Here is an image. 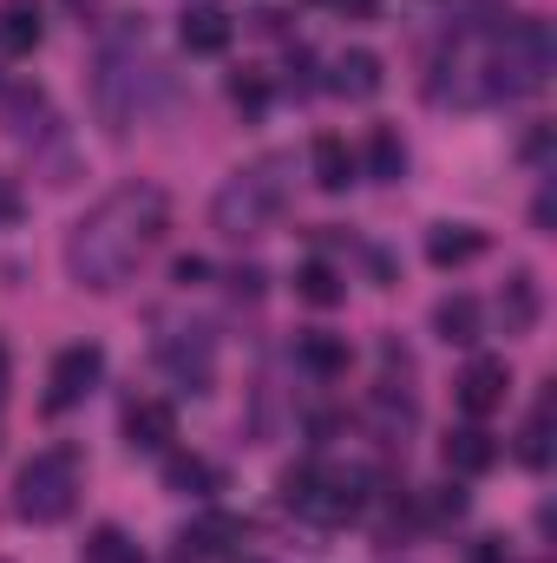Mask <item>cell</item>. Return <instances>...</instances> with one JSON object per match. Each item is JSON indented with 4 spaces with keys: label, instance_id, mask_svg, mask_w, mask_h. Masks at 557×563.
Masks as SVG:
<instances>
[{
    "label": "cell",
    "instance_id": "5b68a950",
    "mask_svg": "<svg viewBox=\"0 0 557 563\" xmlns=\"http://www.w3.org/2000/svg\"><path fill=\"white\" fill-rule=\"evenodd\" d=\"M99 374H106V347H92V341L66 347V354L53 361V374H46V413H73V407L99 387Z\"/></svg>",
    "mask_w": 557,
    "mask_h": 563
},
{
    "label": "cell",
    "instance_id": "9c48e42d",
    "mask_svg": "<svg viewBox=\"0 0 557 563\" xmlns=\"http://www.w3.org/2000/svg\"><path fill=\"white\" fill-rule=\"evenodd\" d=\"M171 439H177V407L171 400H139L125 413V445L132 452H171Z\"/></svg>",
    "mask_w": 557,
    "mask_h": 563
},
{
    "label": "cell",
    "instance_id": "30bf717a",
    "mask_svg": "<svg viewBox=\"0 0 557 563\" xmlns=\"http://www.w3.org/2000/svg\"><path fill=\"white\" fill-rule=\"evenodd\" d=\"M538 314H545V288H538V276H532V269H512V276H505V295H499L505 334H532Z\"/></svg>",
    "mask_w": 557,
    "mask_h": 563
},
{
    "label": "cell",
    "instance_id": "52a82bcc",
    "mask_svg": "<svg viewBox=\"0 0 557 563\" xmlns=\"http://www.w3.org/2000/svg\"><path fill=\"white\" fill-rule=\"evenodd\" d=\"M439 459H446V472L452 478H479V472H492L499 465V439L485 432V426H452L446 432V445H439Z\"/></svg>",
    "mask_w": 557,
    "mask_h": 563
},
{
    "label": "cell",
    "instance_id": "3957f363",
    "mask_svg": "<svg viewBox=\"0 0 557 563\" xmlns=\"http://www.w3.org/2000/svg\"><path fill=\"white\" fill-rule=\"evenodd\" d=\"M73 505H79V452L73 445L33 452L13 478V511L26 525H59V518H73Z\"/></svg>",
    "mask_w": 557,
    "mask_h": 563
},
{
    "label": "cell",
    "instance_id": "4dcf8cb0",
    "mask_svg": "<svg viewBox=\"0 0 557 563\" xmlns=\"http://www.w3.org/2000/svg\"><path fill=\"white\" fill-rule=\"evenodd\" d=\"M250 563H263V558H250Z\"/></svg>",
    "mask_w": 557,
    "mask_h": 563
},
{
    "label": "cell",
    "instance_id": "7a4b0ae2",
    "mask_svg": "<svg viewBox=\"0 0 557 563\" xmlns=\"http://www.w3.org/2000/svg\"><path fill=\"white\" fill-rule=\"evenodd\" d=\"M295 170V157H256V164H243V170H230L223 177V190L210 197V223L230 236V243H250V236H263V230H276V217L288 210V177Z\"/></svg>",
    "mask_w": 557,
    "mask_h": 563
},
{
    "label": "cell",
    "instance_id": "5bb4252c",
    "mask_svg": "<svg viewBox=\"0 0 557 563\" xmlns=\"http://www.w3.org/2000/svg\"><path fill=\"white\" fill-rule=\"evenodd\" d=\"M177 33H184V53H197V59H217V53L230 46V33H237V26H230V13H223V7H190Z\"/></svg>",
    "mask_w": 557,
    "mask_h": 563
},
{
    "label": "cell",
    "instance_id": "44dd1931",
    "mask_svg": "<svg viewBox=\"0 0 557 563\" xmlns=\"http://www.w3.org/2000/svg\"><path fill=\"white\" fill-rule=\"evenodd\" d=\"M295 295H302L308 308H335V301L348 295V282H341L335 263H321V256H315V263H302V269H295Z\"/></svg>",
    "mask_w": 557,
    "mask_h": 563
},
{
    "label": "cell",
    "instance_id": "4316f807",
    "mask_svg": "<svg viewBox=\"0 0 557 563\" xmlns=\"http://www.w3.org/2000/svg\"><path fill=\"white\" fill-rule=\"evenodd\" d=\"M525 157H532V164H545V157H551V125H538V132L525 139Z\"/></svg>",
    "mask_w": 557,
    "mask_h": 563
},
{
    "label": "cell",
    "instance_id": "277c9868",
    "mask_svg": "<svg viewBox=\"0 0 557 563\" xmlns=\"http://www.w3.org/2000/svg\"><path fill=\"white\" fill-rule=\"evenodd\" d=\"M368 472H321V465H288L282 472V505L315 518V525H348L368 505Z\"/></svg>",
    "mask_w": 557,
    "mask_h": 563
},
{
    "label": "cell",
    "instance_id": "d6986e66",
    "mask_svg": "<svg viewBox=\"0 0 557 563\" xmlns=\"http://www.w3.org/2000/svg\"><path fill=\"white\" fill-rule=\"evenodd\" d=\"M164 485H171L177 498H210V492H217V465L197 459V452H171V459H164Z\"/></svg>",
    "mask_w": 557,
    "mask_h": 563
},
{
    "label": "cell",
    "instance_id": "ba28073f",
    "mask_svg": "<svg viewBox=\"0 0 557 563\" xmlns=\"http://www.w3.org/2000/svg\"><path fill=\"white\" fill-rule=\"evenodd\" d=\"M210 354H217V347H210V334H204V328H184V334H171V341H164V367H171L190 394H204V387H210Z\"/></svg>",
    "mask_w": 557,
    "mask_h": 563
},
{
    "label": "cell",
    "instance_id": "e0dca14e",
    "mask_svg": "<svg viewBox=\"0 0 557 563\" xmlns=\"http://www.w3.org/2000/svg\"><path fill=\"white\" fill-rule=\"evenodd\" d=\"M308 170H315L321 190H348V184H354V151H348V139L321 132V139L308 144Z\"/></svg>",
    "mask_w": 557,
    "mask_h": 563
},
{
    "label": "cell",
    "instance_id": "7402d4cb",
    "mask_svg": "<svg viewBox=\"0 0 557 563\" xmlns=\"http://www.w3.org/2000/svg\"><path fill=\"white\" fill-rule=\"evenodd\" d=\"M518 459H525L532 472H545V465H551V387L538 394L532 420H525V432H518Z\"/></svg>",
    "mask_w": 557,
    "mask_h": 563
},
{
    "label": "cell",
    "instance_id": "9a60e30c",
    "mask_svg": "<svg viewBox=\"0 0 557 563\" xmlns=\"http://www.w3.org/2000/svg\"><path fill=\"white\" fill-rule=\"evenodd\" d=\"M381 86H387V73H381V59H374V53H361V46H354V53H341V59H335V73H328V92H341V99H374Z\"/></svg>",
    "mask_w": 557,
    "mask_h": 563
},
{
    "label": "cell",
    "instance_id": "2e32d148",
    "mask_svg": "<svg viewBox=\"0 0 557 563\" xmlns=\"http://www.w3.org/2000/svg\"><path fill=\"white\" fill-rule=\"evenodd\" d=\"M295 361L315 374V380H335V374H348V334H328V328H308L302 341H295Z\"/></svg>",
    "mask_w": 557,
    "mask_h": 563
},
{
    "label": "cell",
    "instance_id": "ac0fdd59",
    "mask_svg": "<svg viewBox=\"0 0 557 563\" xmlns=\"http://www.w3.org/2000/svg\"><path fill=\"white\" fill-rule=\"evenodd\" d=\"M479 250H485V236L466 230V223H439V230L426 236V263H433V269H459V263H472Z\"/></svg>",
    "mask_w": 557,
    "mask_h": 563
},
{
    "label": "cell",
    "instance_id": "603a6c76",
    "mask_svg": "<svg viewBox=\"0 0 557 563\" xmlns=\"http://www.w3.org/2000/svg\"><path fill=\"white\" fill-rule=\"evenodd\" d=\"M86 563H144V551L119 531V525H99V531L86 538Z\"/></svg>",
    "mask_w": 557,
    "mask_h": 563
},
{
    "label": "cell",
    "instance_id": "8992f818",
    "mask_svg": "<svg viewBox=\"0 0 557 563\" xmlns=\"http://www.w3.org/2000/svg\"><path fill=\"white\" fill-rule=\"evenodd\" d=\"M505 394H512V367H505L499 354H479V361L459 374V407H466L472 420L499 413V407H505Z\"/></svg>",
    "mask_w": 557,
    "mask_h": 563
},
{
    "label": "cell",
    "instance_id": "f546056e",
    "mask_svg": "<svg viewBox=\"0 0 557 563\" xmlns=\"http://www.w3.org/2000/svg\"><path fill=\"white\" fill-rule=\"evenodd\" d=\"M0 400H7V347H0Z\"/></svg>",
    "mask_w": 557,
    "mask_h": 563
},
{
    "label": "cell",
    "instance_id": "4fadbf2b",
    "mask_svg": "<svg viewBox=\"0 0 557 563\" xmlns=\"http://www.w3.org/2000/svg\"><path fill=\"white\" fill-rule=\"evenodd\" d=\"M40 33H46L40 0H0V53H7V59L33 53V46H40Z\"/></svg>",
    "mask_w": 557,
    "mask_h": 563
},
{
    "label": "cell",
    "instance_id": "6da1fadb",
    "mask_svg": "<svg viewBox=\"0 0 557 563\" xmlns=\"http://www.w3.org/2000/svg\"><path fill=\"white\" fill-rule=\"evenodd\" d=\"M164 230H171V197L157 184H119L73 223L66 276L79 288H119L164 243Z\"/></svg>",
    "mask_w": 557,
    "mask_h": 563
},
{
    "label": "cell",
    "instance_id": "7c38bea8",
    "mask_svg": "<svg viewBox=\"0 0 557 563\" xmlns=\"http://www.w3.org/2000/svg\"><path fill=\"white\" fill-rule=\"evenodd\" d=\"M433 334H439L446 347H472V341L485 334V308H479L472 295H446V301L433 308Z\"/></svg>",
    "mask_w": 557,
    "mask_h": 563
},
{
    "label": "cell",
    "instance_id": "83f0119b",
    "mask_svg": "<svg viewBox=\"0 0 557 563\" xmlns=\"http://www.w3.org/2000/svg\"><path fill=\"white\" fill-rule=\"evenodd\" d=\"M472 563H505V551H499V538H479V551H472Z\"/></svg>",
    "mask_w": 557,
    "mask_h": 563
},
{
    "label": "cell",
    "instance_id": "8fae6325",
    "mask_svg": "<svg viewBox=\"0 0 557 563\" xmlns=\"http://www.w3.org/2000/svg\"><path fill=\"white\" fill-rule=\"evenodd\" d=\"M237 538H243V525H237V518H223V511H210L204 525H190V531L177 538V563H210V558H223Z\"/></svg>",
    "mask_w": 557,
    "mask_h": 563
},
{
    "label": "cell",
    "instance_id": "f1b7e54d",
    "mask_svg": "<svg viewBox=\"0 0 557 563\" xmlns=\"http://www.w3.org/2000/svg\"><path fill=\"white\" fill-rule=\"evenodd\" d=\"M177 282H184V288H190V282H204V263H197V256H184V263H177Z\"/></svg>",
    "mask_w": 557,
    "mask_h": 563
},
{
    "label": "cell",
    "instance_id": "d4e9b609",
    "mask_svg": "<svg viewBox=\"0 0 557 563\" xmlns=\"http://www.w3.org/2000/svg\"><path fill=\"white\" fill-rule=\"evenodd\" d=\"M426 511H433L439 525H446V518H466V492H459V485H439V492L426 498Z\"/></svg>",
    "mask_w": 557,
    "mask_h": 563
},
{
    "label": "cell",
    "instance_id": "ffe728a7",
    "mask_svg": "<svg viewBox=\"0 0 557 563\" xmlns=\"http://www.w3.org/2000/svg\"><path fill=\"white\" fill-rule=\"evenodd\" d=\"M368 177H381V184H401L407 177V144L394 125H374L368 132Z\"/></svg>",
    "mask_w": 557,
    "mask_h": 563
},
{
    "label": "cell",
    "instance_id": "cb8c5ba5",
    "mask_svg": "<svg viewBox=\"0 0 557 563\" xmlns=\"http://www.w3.org/2000/svg\"><path fill=\"white\" fill-rule=\"evenodd\" d=\"M230 99H237V106H243V112H263V106H270V79H263V73H250V66H243V73H237V79H230Z\"/></svg>",
    "mask_w": 557,
    "mask_h": 563
},
{
    "label": "cell",
    "instance_id": "484cf974",
    "mask_svg": "<svg viewBox=\"0 0 557 563\" xmlns=\"http://www.w3.org/2000/svg\"><path fill=\"white\" fill-rule=\"evenodd\" d=\"M315 7H328V13H348V20H368L381 0H315Z\"/></svg>",
    "mask_w": 557,
    "mask_h": 563
}]
</instances>
